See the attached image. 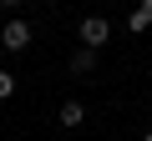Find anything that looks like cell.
Masks as SVG:
<instances>
[{
    "label": "cell",
    "instance_id": "obj_1",
    "mask_svg": "<svg viewBox=\"0 0 152 141\" xmlns=\"http://www.w3.org/2000/svg\"><path fill=\"white\" fill-rule=\"evenodd\" d=\"M107 40H112V20L86 15V20H81V45H91V50H96V45H107Z\"/></svg>",
    "mask_w": 152,
    "mask_h": 141
},
{
    "label": "cell",
    "instance_id": "obj_2",
    "mask_svg": "<svg viewBox=\"0 0 152 141\" xmlns=\"http://www.w3.org/2000/svg\"><path fill=\"white\" fill-rule=\"evenodd\" d=\"M0 45H5V50H26V45H31V20H5Z\"/></svg>",
    "mask_w": 152,
    "mask_h": 141
},
{
    "label": "cell",
    "instance_id": "obj_3",
    "mask_svg": "<svg viewBox=\"0 0 152 141\" xmlns=\"http://www.w3.org/2000/svg\"><path fill=\"white\" fill-rule=\"evenodd\" d=\"M56 116H61V126H66V131H76V126L86 121V106H81V101H61V111H56Z\"/></svg>",
    "mask_w": 152,
    "mask_h": 141
},
{
    "label": "cell",
    "instance_id": "obj_4",
    "mask_svg": "<svg viewBox=\"0 0 152 141\" xmlns=\"http://www.w3.org/2000/svg\"><path fill=\"white\" fill-rule=\"evenodd\" d=\"M71 70H76V76H86V70H96V50H91V45H81V50L71 55Z\"/></svg>",
    "mask_w": 152,
    "mask_h": 141
},
{
    "label": "cell",
    "instance_id": "obj_5",
    "mask_svg": "<svg viewBox=\"0 0 152 141\" xmlns=\"http://www.w3.org/2000/svg\"><path fill=\"white\" fill-rule=\"evenodd\" d=\"M147 25H152V10H147V5H137V10L127 15V30H132V35H142Z\"/></svg>",
    "mask_w": 152,
    "mask_h": 141
},
{
    "label": "cell",
    "instance_id": "obj_6",
    "mask_svg": "<svg viewBox=\"0 0 152 141\" xmlns=\"http://www.w3.org/2000/svg\"><path fill=\"white\" fill-rule=\"evenodd\" d=\"M15 96V76H10V70H0V101H10Z\"/></svg>",
    "mask_w": 152,
    "mask_h": 141
},
{
    "label": "cell",
    "instance_id": "obj_7",
    "mask_svg": "<svg viewBox=\"0 0 152 141\" xmlns=\"http://www.w3.org/2000/svg\"><path fill=\"white\" fill-rule=\"evenodd\" d=\"M0 5H5V10H15V5H20V0H0Z\"/></svg>",
    "mask_w": 152,
    "mask_h": 141
},
{
    "label": "cell",
    "instance_id": "obj_8",
    "mask_svg": "<svg viewBox=\"0 0 152 141\" xmlns=\"http://www.w3.org/2000/svg\"><path fill=\"white\" fill-rule=\"evenodd\" d=\"M142 5H147V10H152V0H142Z\"/></svg>",
    "mask_w": 152,
    "mask_h": 141
},
{
    "label": "cell",
    "instance_id": "obj_9",
    "mask_svg": "<svg viewBox=\"0 0 152 141\" xmlns=\"http://www.w3.org/2000/svg\"><path fill=\"white\" fill-rule=\"evenodd\" d=\"M142 141H152V131H147V136H142Z\"/></svg>",
    "mask_w": 152,
    "mask_h": 141
},
{
    "label": "cell",
    "instance_id": "obj_10",
    "mask_svg": "<svg viewBox=\"0 0 152 141\" xmlns=\"http://www.w3.org/2000/svg\"><path fill=\"white\" fill-rule=\"evenodd\" d=\"M147 131H152V126H147Z\"/></svg>",
    "mask_w": 152,
    "mask_h": 141
}]
</instances>
